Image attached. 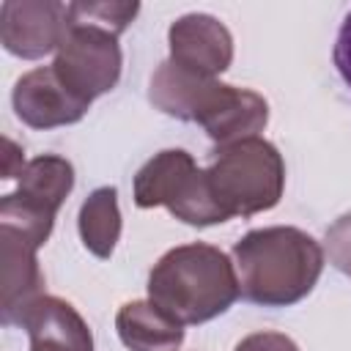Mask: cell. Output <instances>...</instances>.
Listing matches in <instances>:
<instances>
[{"label":"cell","mask_w":351,"mask_h":351,"mask_svg":"<svg viewBox=\"0 0 351 351\" xmlns=\"http://www.w3.org/2000/svg\"><path fill=\"white\" fill-rule=\"evenodd\" d=\"M170 60L192 74L214 77L233 63V36L211 14H184L167 30Z\"/></svg>","instance_id":"cell-8"},{"label":"cell","mask_w":351,"mask_h":351,"mask_svg":"<svg viewBox=\"0 0 351 351\" xmlns=\"http://www.w3.org/2000/svg\"><path fill=\"white\" fill-rule=\"evenodd\" d=\"M233 351H299V346L282 332H252Z\"/></svg>","instance_id":"cell-18"},{"label":"cell","mask_w":351,"mask_h":351,"mask_svg":"<svg viewBox=\"0 0 351 351\" xmlns=\"http://www.w3.org/2000/svg\"><path fill=\"white\" fill-rule=\"evenodd\" d=\"M324 255L329 263L351 280V211L337 217L324 236Z\"/></svg>","instance_id":"cell-17"},{"label":"cell","mask_w":351,"mask_h":351,"mask_svg":"<svg viewBox=\"0 0 351 351\" xmlns=\"http://www.w3.org/2000/svg\"><path fill=\"white\" fill-rule=\"evenodd\" d=\"M239 296L233 261L206 241L167 250L148 274V299L184 326L228 313Z\"/></svg>","instance_id":"cell-2"},{"label":"cell","mask_w":351,"mask_h":351,"mask_svg":"<svg viewBox=\"0 0 351 351\" xmlns=\"http://www.w3.org/2000/svg\"><path fill=\"white\" fill-rule=\"evenodd\" d=\"M239 293L261 307L302 302L324 271V247L293 225L255 228L233 244Z\"/></svg>","instance_id":"cell-1"},{"label":"cell","mask_w":351,"mask_h":351,"mask_svg":"<svg viewBox=\"0 0 351 351\" xmlns=\"http://www.w3.org/2000/svg\"><path fill=\"white\" fill-rule=\"evenodd\" d=\"M0 263H3V324L16 326L19 315L44 296V274L38 269L36 250L25 241L0 233Z\"/></svg>","instance_id":"cell-11"},{"label":"cell","mask_w":351,"mask_h":351,"mask_svg":"<svg viewBox=\"0 0 351 351\" xmlns=\"http://www.w3.org/2000/svg\"><path fill=\"white\" fill-rule=\"evenodd\" d=\"M30 337V351H93L85 318L58 296H38L16 321Z\"/></svg>","instance_id":"cell-10"},{"label":"cell","mask_w":351,"mask_h":351,"mask_svg":"<svg viewBox=\"0 0 351 351\" xmlns=\"http://www.w3.org/2000/svg\"><path fill=\"white\" fill-rule=\"evenodd\" d=\"M80 239L85 250L96 258H110L118 239H121V208H118V189L115 186H99L93 189L77 217Z\"/></svg>","instance_id":"cell-13"},{"label":"cell","mask_w":351,"mask_h":351,"mask_svg":"<svg viewBox=\"0 0 351 351\" xmlns=\"http://www.w3.org/2000/svg\"><path fill=\"white\" fill-rule=\"evenodd\" d=\"M121 66L123 55L118 36L85 22H69V30L52 60L58 80L85 104L118 85Z\"/></svg>","instance_id":"cell-5"},{"label":"cell","mask_w":351,"mask_h":351,"mask_svg":"<svg viewBox=\"0 0 351 351\" xmlns=\"http://www.w3.org/2000/svg\"><path fill=\"white\" fill-rule=\"evenodd\" d=\"M137 3H69V22H85L121 36L137 16Z\"/></svg>","instance_id":"cell-16"},{"label":"cell","mask_w":351,"mask_h":351,"mask_svg":"<svg viewBox=\"0 0 351 351\" xmlns=\"http://www.w3.org/2000/svg\"><path fill=\"white\" fill-rule=\"evenodd\" d=\"M69 30V5L58 0H5L0 5V44L22 60L58 52Z\"/></svg>","instance_id":"cell-6"},{"label":"cell","mask_w":351,"mask_h":351,"mask_svg":"<svg viewBox=\"0 0 351 351\" xmlns=\"http://www.w3.org/2000/svg\"><path fill=\"white\" fill-rule=\"evenodd\" d=\"M16 181H19L16 192L22 197L58 214V208L63 206V200L74 189V167L69 159H63L58 154H44V156L30 159L22 167Z\"/></svg>","instance_id":"cell-14"},{"label":"cell","mask_w":351,"mask_h":351,"mask_svg":"<svg viewBox=\"0 0 351 351\" xmlns=\"http://www.w3.org/2000/svg\"><path fill=\"white\" fill-rule=\"evenodd\" d=\"M332 58H335V66H337L340 77H343L346 85L351 88V11L346 14V19H343V25H340V33H337Z\"/></svg>","instance_id":"cell-19"},{"label":"cell","mask_w":351,"mask_h":351,"mask_svg":"<svg viewBox=\"0 0 351 351\" xmlns=\"http://www.w3.org/2000/svg\"><path fill=\"white\" fill-rule=\"evenodd\" d=\"M55 225V214L47 211L44 206L22 197L19 192H8L0 200V233L14 236L25 241L27 247L38 250L47 244L49 233Z\"/></svg>","instance_id":"cell-15"},{"label":"cell","mask_w":351,"mask_h":351,"mask_svg":"<svg viewBox=\"0 0 351 351\" xmlns=\"http://www.w3.org/2000/svg\"><path fill=\"white\" fill-rule=\"evenodd\" d=\"M115 329L129 351H176L184 343V324L151 299L126 302L115 315Z\"/></svg>","instance_id":"cell-12"},{"label":"cell","mask_w":351,"mask_h":351,"mask_svg":"<svg viewBox=\"0 0 351 351\" xmlns=\"http://www.w3.org/2000/svg\"><path fill=\"white\" fill-rule=\"evenodd\" d=\"M217 203L228 217H252L280 203L285 189V162L277 145L250 137L214 151L206 167Z\"/></svg>","instance_id":"cell-3"},{"label":"cell","mask_w":351,"mask_h":351,"mask_svg":"<svg viewBox=\"0 0 351 351\" xmlns=\"http://www.w3.org/2000/svg\"><path fill=\"white\" fill-rule=\"evenodd\" d=\"M134 206H165L176 219L192 228H208L228 222L230 217L214 197L206 167H197L184 148H167L151 156L134 176Z\"/></svg>","instance_id":"cell-4"},{"label":"cell","mask_w":351,"mask_h":351,"mask_svg":"<svg viewBox=\"0 0 351 351\" xmlns=\"http://www.w3.org/2000/svg\"><path fill=\"white\" fill-rule=\"evenodd\" d=\"M5 143V159H3V178H19V173H22V167L27 165L25 162V156H22V148L11 140V137H5L3 140Z\"/></svg>","instance_id":"cell-20"},{"label":"cell","mask_w":351,"mask_h":351,"mask_svg":"<svg viewBox=\"0 0 351 351\" xmlns=\"http://www.w3.org/2000/svg\"><path fill=\"white\" fill-rule=\"evenodd\" d=\"M195 123L206 129L217 148H225L258 137L269 123V104L250 88H236L214 80L195 112Z\"/></svg>","instance_id":"cell-7"},{"label":"cell","mask_w":351,"mask_h":351,"mask_svg":"<svg viewBox=\"0 0 351 351\" xmlns=\"http://www.w3.org/2000/svg\"><path fill=\"white\" fill-rule=\"evenodd\" d=\"M11 104L16 118L30 129H55L77 123L90 107L58 80L52 66H38L22 74L11 90Z\"/></svg>","instance_id":"cell-9"}]
</instances>
